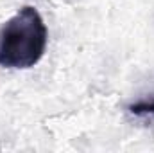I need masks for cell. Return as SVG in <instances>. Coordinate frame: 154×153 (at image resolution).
<instances>
[{
    "label": "cell",
    "instance_id": "1",
    "mask_svg": "<svg viewBox=\"0 0 154 153\" xmlns=\"http://www.w3.org/2000/svg\"><path fill=\"white\" fill-rule=\"evenodd\" d=\"M47 27L38 11L22 7L0 29V67L31 69L45 54Z\"/></svg>",
    "mask_w": 154,
    "mask_h": 153
},
{
    "label": "cell",
    "instance_id": "2",
    "mask_svg": "<svg viewBox=\"0 0 154 153\" xmlns=\"http://www.w3.org/2000/svg\"><path fill=\"white\" fill-rule=\"evenodd\" d=\"M127 110H129V114H133L134 117H140V119H154V96L129 105Z\"/></svg>",
    "mask_w": 154,
    "mask_h": 153
}]
</instances>
